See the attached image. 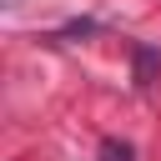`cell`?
Here are the masks:
<instances>
[{
	"instance_id": "obj_1",
	"label": "cell",
	"mask_w": 161,
	"mask_h": 161,
	"mask_svg": "<svg viewBox=\"0 0 161 161\" xmlns=\"http://www.w3.org/2000/svg\"><path fill=\"white\" fill-rule=\"evenodd\" d=\"M156 65H161V55H156L151 45H136V86H151Z\"/></svg>"
},
{
	"instance_id": "obj_3",
	"label": "cell",
	"mask_w": 161,
	"mask_h": 161,
	"mask_svg": "<svg viewBox=\"0 0 161 161\" xmlns=\"http://www.w3.org/2000/svg\"><path fill=\"white\" fill-rule=\"evenodd\" d=\"M96 30H101V25H96V20H70V25H65V30H60V35H96Z\"/></svg>"
},
{
	"instance_id": "obj_2",
	"label": "cell",
	"mask_w": 161,
	"mask_h": 161,
	"mask_svg": "<svg viewBox=\"0 0 161 161\" xmlns=\"http://www.w3.org/2000/svg\"><path fill=\"white\" fill-rule=\"evenodd\" d=\"M101 161H136V146H131V141L106 136V141H101Z\"/></svg>"
}]
</instances>
